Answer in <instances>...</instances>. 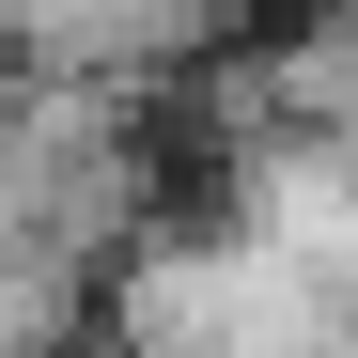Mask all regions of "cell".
<instances>
[{
  "label": "cell",
  "mask_w": 358,
  "mask_h": 358,
  "mask_svg": "<svg viewBox=\"0 0 358 358\" xmlns=\"http://www.w3.org/2000/svg\"><path fill=\"white\" fill-rule=\"evenodd\" d=\"M63 327H78V265L0 250V358H63Z\"/></svg>",
  "instance_id": "6da1fadb"
}]
</instances>
